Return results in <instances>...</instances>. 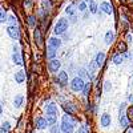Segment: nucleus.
Wrapping results in <instances>:
<instances>
[{
  "mask_svg": "<svg viewBox=\"0 0 133 133\" xmlns=\"http://www.w3.org/2000/svg\"><path fill=\"white\" fill-rule=\"evenodd\" d=\"M68 20L66 19H60L59 21H57V24H56V27H55V33L56 35H61V33H64L66 29H68Z\"/></svg>",
  "mask_w": 133,
  "mask_h": 133,
  "instance_id": "f257e3e1",
  "label": "nucleus"
},
{
  "mask_svg": "<svg viewBox=\"0 0 133 133\" xmlns=\"http://www.w3.org/2000/svg\"><path fill=\"white\" fill-rule=\"evenodd\" d=\"M71 87H72V89H73L75 92H79V91L84 89L85 84H84V81H83V79H81V77H75V79L72 80V84H71Z\"/></svg>",
  "mask_w": 133,
  "mask_h": 133,
  "instance_id": "f03ea898",
  "label": "nucleus"
},
{
  "mask_svg": "<svg viewBox=\"0 0 133 133\" xmlns=\"http://www.w3.org/2000/svg\"><path fill=\"white\" fill-rule=\"evenodd\" d=\"M124 108H125V104H121V107H120V124L123 128H128L129 127V118L127 115H124Z\"/></svg>",
  "mask_w": 133,
  "mask_h": 133,
  "instance_id": "7ed1b4c3",
  "label": "nucleus"
},
{
  "mask_svg": "<svg viewBox=\"0 0 133 133\" xmlns=\"http://www.w3.org/2000/svg\"><path fill=\"white\" fill-rule=\"evenodd\" d=\"M7 33L9 35V37H12L15 40L20 39V29L17 27H8L7 28Z\"/></svg>",
  "mask_w": 133,
  "mask_h": 133,
  "instance_id": "20e7f679",
  "label": "nucleus"
},
{
  "mask_svg": "<svg viewBox=\"0 0 133 133\" xmlns=\"http://www.w3.org/2000/svg\"><path fill=\"white\" fill-rule=\"evenodd\" d=\"M61 132L63 133H72L73 132V124L63 120V123H61Z\"/></svg>",
  "mask_w": 133,
  "mask_h": 133,
  "instance_id": "39448f33",
  "label": "nucleus"
},
{
  "mask_svg": "<svg viewBox=\"0 0 133 133\" xmlns=\"http://www.w3.org/2000/svg\"><path fill=\"white\" fill-rule=\"evenodd\" d=\"M100 8H101V11H103L104 14H107V15H110V14L113 12V8H112V5H110V3H107V2L101 3Z\"/></svg>",
  "mask_w": 133,
  "mask_h": 133,
  "instance_id": "423d86ee",
  "label": "nucleus"
},
{
  "mask_svg": "<svg viewBox=\"0 0 133 133\" xmlns=\"http://www.w3.org/2000/svg\"><path fill=\"white\" fill-rule=\"evenodd\" d=\"M45 112H47V115H53V116H56L57 108H56V105H55L53 103H49V104L45 107Z\"/></svg>",
  "mask_w": 133,
  "mask_h": 133,
  "instance_id": "0eeeda50",
  "label": "nucleus"
},
{
  "mask_svg": "<svg viewBox=\"0 0 133 133\" xmlns=\"http://www.w3.org/2000/svg\"><path fill=\"white\" fill-rule=\"evenodd\" d=\"M47 125H48L47 118H43V117L36 118V127H37V129H45Z\"/></svg>",
  "mask_w": 133,
  "mask_h": 133,
  "instance_id": "6e6552de",
  "label": "nucleus"
},
{
  "mask_svg": "<svg viewBox=\"0 0 133 133\" xmlns=\"http://www.w3.org/2000/svg\"><path fill=\"white\" fill-rule=\"evenodd\" d=\"M35 41L37 44V47H41L43 45V35H41V31L39 28L35 29Z\"/></svg>",
  "mask_w": 133,
  "mask_h": 133,
  "instance_id": "1a4fd4ad",
  "label": "nucleus"
},
{
  "mask_svg": "<svg viewBox=\"0 0 133 133\" xmlns=\"http://www.w3.org/2000/svg\"><path fill=\"white\" fill-rule=\"evenodd\" d=\"M59 68H60V61L59 60H51L49 61V71L51 72H56V71H59Z\"/></svg>",
  "mask_w": 133,
  "mask_h": 133,
  "instance_id": "9d476101",
  "label": "nucleus"
},
{
  "mask_svg": "<svg viewBox=\"0 0 133 133\" xmlns=\"http://www.w3.org/2000/svg\"><path fill=\"white\" fill-rule=\"evenodd\" d=\"M12 60H14L15 64H17V65H20V66L23 65V59H21V53H20V52H14Z\"/></svg>",
  "mask_w": 133,
  "mask_h": 133,
  "instance_id": "9b49d317",
  "label": "nucleus"
},
{
  "mask_svg": "<svg viewBox=\"0 0 133 133\" xmlns=\"http://www.w3.org/2000/svg\"><path fill=\"white\" fill-rule=\"evenodd\" d=\"M96 63L98 66H103L104 63H105V53L104 52H100L97 53V56H96Z\"/></svg>",
  "mask_w": 133,
  "mask_h": 133,
  "instance_id": "f8f14e48",
  "label": "nucleus"
},
{
  "mask_svg": "<svg viewBox=\"0 0 133 133\" xmlns=\"http://www.w3.org/2000/svg\"><path fill=\"white\" fill-rule=\"evenodd\" d=\"M49 45L53 47L55 49H57V48L61 45V40H59L57 37H51V39H49Z\"/></svg>",
  "mask_w": 133,
  "mask_h": 133,
  "instance_id": "ddd939ff",
  "label": "nucleus"
},
{
  "mask_svg": "<svg viewBox=\"0 0 133 133\" xmlns=\"http://www.w3.org/2000/svg\"><path fill=\"white\" fill-rule=\"evenodd\" d=\"M109 124H110V116L108 113H104L101 116V125L103 127H108Z\"/></svg>",
  "mask_w": 133,
  "mask_h": 133,
  "instance_id": "4468645a",
  "label": "nucleus"
},
{
  "mask_svg": "<svg viewBox=\"0 0 133 133\" xmlns=\"http://www.w3.org/2000/svg\"><path fill=\"white\" fill-rule=\"evenodd\" d=\"M15 80H16V83H23V81L25 80V73H24L23 71L17 72V73L15 75Z\"/></svg>",
  "mask_w": 133,
  "mask_h": 133,
  "instance_id": "2eb2a0df",
  "label": "nucleus"
},
{
  "mask_svg": "<svg viewBox=\"0 0 133 133\" xmlns=\"http://www.w3.org/2000/svg\"><path fill=\"white\" fill-rule=\"evenodd\" d=\"M47 56L51 60H53L55 56H56V49H55L53 47H51V45H48V48H47Z\"/></svg>",
  "mask_w": 133,
  "mask_h": 133,
  "instance_id": "dca6fc26",
  "label": "nucleus"
},
{
  "mask_svg": "<svg viewBox=\"0 0 133 133\" xmlns=\"http://www.w3.org/2000/svg\"><path fill=\"white\" fill-rule=\"evenodd\" d=\"M63 108H64V110H65V112L66 113H73L75 112V107L72 105V104H69V103H64L63 104Z\"/></svg>",
  "mask_w": 133,
  "mask_h": 133,
  "instance_id": "f3484780",
  "label": "nucleus"
},
{
  "mask_svg": "<svg viewBox=\"0 0 133 133\" xmlns=\"http://www.w3.org/2000/svg\"><path fill=\"white\" fill-rule=\"evenodd\" d=\"M123 59H124V56H121L120 53H116V55H113V57H112V61L115 63V64H121L123 63Z\"/></svg>",
  "mask_w": 133,
  "mask_h": 133,
  "instance_id": "a211bd4d",
  "label": "nucleus"
},
{
  "mask_svg": "<svg viewBox=\"0 0 133 133\" xmlns=\"http://www.w3.org/2000/svg\"><path fill=\"white\" fill-rule=\"evenodd\" d=\"M41 5H43V8H44V12H48V11L51 9V7H52V4H51L49 0H41Z\"/></svg>",
  "mask_w": 133,
  "mask_h": 133,
  "instance_id": "6ab92c4d",
  "label": "nucleus"
},
{
  "mask_svg": "<svg viewBox=\"0 0 133 133\" xmlns=\"http://www.w3.org/2000/svg\"><path fill=\"white\" fill-rule=\"evenodd\" d=\"M59 81H60L61 85H65V84H66V81H68V77H66V73H65V72H61V73L59 75Z\"/></svg>",
  "mask_w": 133,
  "mask_h": 133,
  "instance_id": "aec40b11",
  "label": "nucleus"
},
{
  "mask_svg": "<svg viewBox=\"0 0 133 133\" xmlns=\"http://www.w3.org/2000/svg\"><path fill=\"white\" fill-rule=\"evenodd\" d=\"M113 37H115V35H113V32H107V35H105V43L107 44H110L112 43V40H113Z\"/></svg>",
  "mask_w": 133,
  "mask_h": 133,
  "instance_id": "412c9836",
  "label": "nucleus"
},
{
  "mask_svg": "<svg viewBox=\"0 0 133 133\" xmlns=\"http://www.w3.org/2000/svg\"><path fill=\"white\" fill-rule=\"evenodd\" d=\"M47 121H48L49 125H55V124H56V116H53V115H47Z\"/></svg>",
  "mask_w": 133,
  "mask_h": 133,
  "instance_id": "4be33fe9",
  "label": "nucleus"
},
{
  "mask_svg": "<svg viewBox=\"0 0 133 133\" xmlns=\"http://www.w3.org/2000/svg\"><path fill=\"white\" fill-rule=\"evenodd\" d=\"M9 129H11L9 123H8V121H4L3 125H2V133H7V132H9Z\"/></svg>",
  "mask_w": 133,
  "mask_h": 133,
  "instance_id": "5701e85b",
  "label": "nucleus"
},
{
  "mask_svg": "<svg viewBox=\"0 0 133 133\" xmlns=\"http://www.w3.org/2000/svg\"><path fill=\"white\" fill-rule=\"evenodd\" d=\"M65 12L68 14L69 16H73V15H75V5H73V4L68 5V7L65 8Z\"/></svg>",
  "mask_w": 133,
  "mask_h": 133,
  "instance_id": "b1692460",
  "label": "nucleus"
},
{
  "mask_svg": "<svg viewBox=\"0 0 133 133\" xmlns=\"http://www.w3.org/2000/svg\"><path fill=\"white\" fill-rule=\"evenodd\" d=\"M21 104H23V97L21 96H17V97H15V101H14V105L16 107V108H19Z\"/></svg>",
  "mask_w": 133,
  "mask_h": 133,
  "instance_id": "393cba45",
  "label": "nucleus"
},
{
  "mask_svg": "<svg viewBox=\"0 0 133 133\" xmlns=\"http://www.w3.org/2000/svg\"><path fill=\"white\" fill-rule=\"evenodd\" d=\"M89 9H91L92 14H96V12H97V4L95 3V0L89 3Z\"/></svg>",
  "mask_w": 133,
  "mask_h": 133,
  "instance_id": "a878e982",
  "label": "nucleus"
},
{
  "mask_svg": "<svg viewBox=\"0 0 133 133\" xmlns=\"http://www.w3.org/2000/svg\"><path fill=\"white\" fill-rule=\"evenodd\" d=\"M28 25H31V27H35L36 25V17L35 16H29L28 17Z\"/></svg>",
  "mask_w": 133,
  "mask_h": 133,
  "instance_id": "bb28decb",
  "label": "nucleus"
},
{
  "mask_svg": "<svg viewBox=\"0 0 133 133\" xmlns=\"http://www.w3.org/2000/svg\"><path fill=\"white\" fill-rule=\"evenodd\" d=\"M7 21L11 24L9 27H16V24H17V23H16V20H15V17H12V16H9V17L7 19Z\"/></svg>",
  "mask_w": 133,
  "mask_h": 133,
  "instance_id": "cd10ccee",
  "label": "nucleus"
},
{
  "mask_svg": "<svg viewBox=\"0 0 133 133\" xmlns=\"http://www.w3.org/2000/svg\"><path fill=\"white\" fill-rule=\"evenodd\" d=\"M127 116H128L129 121H133V107H130V108L128 109V113H127Z\"/></svg>",
  "mask_w": 133,
  "mask_h": 133,
  "instance_id": "c85d7f7f",
  "label": "nucleus"
},
{
  "mask_svg": "<svg viewBox=\"0 0 133 133\" xmlns=\"http://www.w3.org/2000/svg\"><path fill=\"white\" fill-rule=\"evenodd\" d=\"M83 91H84V96H88V93H89V91H91V84H85Z\"/></svg>",
  "mask_w": 133,
  "mask_h": 133,
  "instance_id": "c756f323",
  "label": "nucleus"
},
{
  "mask_svg": "<svg viewBox=\"0 0 133 133\" xmlns=\"http://www.w3.org/2000/svg\"><path fill=\"white\" fill-rule=\"evenodd\" d=\"M118 51H121V52H127V44L120 43V44H118Z\"/></svg>",
  "mask_w": 133,
  "mask_h": 133,
  "instance_id": "7c9ffc66",
  "label": "nucleus"
},
{
  "mask_svg": "<svg viewBox=\"0 0 133 133\" xmlns=\"http://www.w3.org/2000/svg\"><path fill=\"white\" fill-rule=\"evenodd\" d=\"M79 9L81 11V12H84V11L87 9V3H85V2H81V3H79Z\"/></svg>",
  "mask_w": 133,
  "mask_h": 133,
  "instance_id": "2f4dec72",
  "label": "nucleus"
},
{
  "mask_svg": "<svg viewBox=\"0 0 133 133\" xmlns=\"http://www.w3.org/2000/svg\"><path fill=\"white\" fill-rule=\"evenodd\" d=\"M51 133H60L59 127H57V125H52V128H51Z\"/></svg>",
  "mask_w": 133,
  "mask_h": 133,
  "instance_id": "473e14b6",
  "label": "nucleus"
},
{
  "mask_svg": "<svg viewBox=\"0 0 133 133\" xmlns=\"http://www.w3.org/2000/svg\"><path fill=\"white\" fill-rule=\"evenodd\" d=\"M104 91H105V92H109V91H110V83H109V81H105V84H104Z\"/></svg>",
  "mask_w": 133,
  "mask_h": 133,
  "instance_id": "72a5a7b5",
  "label": "nucleus"
},
{
  "mask_svg": "<svg viewBox=\"0 0 133 133\" xmlns=\"http://www.w3.org/2000/svg\"><path fill=\"white\" fill-rule=\"evenodd\" d=\"M79 75H80L81 77H88V76H89V75L87 73V71H85V69H80V71H79Z\"/></svg>",
  "mask_w": 133,
  "mask_h": 133,
  "instance_id": "f704fd0d",
  "label": "nucleus"
},
{
  "mask_svg": "<svg viewBox=\"0 0 133 133\" xmlns=\"http://www.w3.org/2000/svg\"><path fill=\"white\" fill-rule=\"evenodd\" d=\"M24 7L25 8H31L32 7V0H24Z\"/></svg>",
  "mask_w": 133,
  "mask_h": 133,
  "instance_id": "c9c22d12",
  "label": "nucleus"
},
{
  "mask_svg": "<svg viewBox=\"0 0 133 133\" xmlns=\"http://www.w3.org/2000/svg\"><path fill=\"white\" fill-rule=\"evenodd\" d=\"M7 20V15H5V9L4 8H2V21L4 23V21Z\"/></svg>",
  "mask_w": 133,
  "mask_h": 133,
  "instance_id": "e433bc0d",
  "label": "nucleus"
},
{
  "mask_svg": "<svg viewBox=\"0 0 133 133\" xmlns=\"http://www.w3.org/2000/svg\"><path fill=\"white\" fill-rule=\"evenodd\" d=\"M79 133H87V128L85 127H81L80 130H79Z\"/></svg>",
  "mask_w": 133,
  "mask_h": 133,
  "instance_id": "4c0bfd02",
  "label": "nucleus"
},
{
  "mask_svg": "<svg viewBox=\"0 0 133 133\" xmlns=\"http://www.w3.org/2000/svg\"><path fill=\"white\" fill-rule=\"evenodd\" d=\"M129 100H130V103L133 104V95H130V97H129Z\"/></svg>",
  "mask_w": 133,
  "mask_h": 133,
  "instance_id": "58836bf2",
  "label": "nucleus"
},
{
  "mask_svg": "<svg viewBox=\"0 0 133 133\" xmlns=\"http://www.w3.org/2000/svg\"><path fill=\"white\" fill-rule=\"evenodd\" d=\"M87 2H89V3H91V2H93V0H87Z\"/></svg>",
  "mask_w": 133,
  "mask_h": 133,
  "instance_id": "ea45409f",
  "label": "nucleus"
},
{
  "mask_svg": "<svg viewBox=\"0 0 133 133\" xmlns=\"http://www.w3.org/2000/svg\"><path fill=\"white\" fill-rule=\"evenodd\" d=\"M121 2H125V0H121Z\"/></svg>",
  "mask_w": 133,
  "mask_h": 133,
  "instance_id": "a19ab883",
  "label": "nucleus"
}]
</instances>
